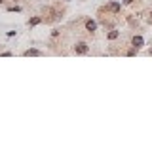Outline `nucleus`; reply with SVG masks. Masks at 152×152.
Masks as SVG:
<instances>
[{
	"instance_id": "nucleus-1",
	"label": "nucleus",
	"mask_w": 152,
	"mask_h": 152,
	"mask_svg": "<svg viewBox=\"0 0 152 152\" xmlns=\"http://www.w3.org/2000/svg\"><path fill=\"white\" fill-rule=\"evenodd\" d=\"M74 51L84 55V53H88V51H89V48H88V44H86V42H78V44L74 46Z\"/></svg>"
},
{
	"instance_id": "nucleus-2",
	"label": "nucleus",
	"mask_w": 152,
	"mask_h": 152,
	"mask_svg": "<svg viewBox=\"0 0 152 152\" xmlns=\"http://www.w3.org/2000/svg\"><path fill=\"white\" fill-rule=\"evenodd\" d=\"M143 44H145L143 36H135V38H133V48H135V50H139V48L143 46Z\"/></svg>"
},
{
	"instance_id": "nucleus-3",
	"label": "nucleus",
	"mask_w": 152,
	"mask_h": 152,
	"mask_svg": "<svg viewBox=\"0 0 152 152\" xmlns=\"http://www.w3.org/2000/svg\"><path fill=\"white\" fill-rule=\"evenodd\" d=\"M86 29H88L89 32H93V31H95V29H97V23H95V21H91V19H89V21H86Z\"/></svg>"
},
{
	"instance_id": "nucleus-4",
	"label": "nucleus",
	"mask_w": 152,
	"mask_h": 152,
	"mask_svg": "<svg viewBox=\"0 0 152 152\" xmlns=\"http://www.w3.org/2000/svg\"><path fill=\"white\" fill-rule=\"evenodd\" d=\"M36 55H40V51L34 50V48H32V50H27V51H25V57H36Z\"/></svg>"
},
{
	"instance_id": "nucleus-5",
	"label": "nucleus",
	"mask_w": 152,
	"mask_h": 152,
	"mask_svg": "<svg viewBox=\"0 0 152 152\" xmlns=\"http://www.w3.org/2000/svg\"><path fill=\"white\" fill-rule=\"evenodd\" d=\"M108 10L114 12V14H118V12H120V4H118V2H110V4H108Z\"/></svg>"
},
{
	"instance_id": "nucleus-6",
	"label": "nucleus",
	"mask_w": 152,
	"mask_h": 152,
	"mask_svg": "<svg viewBox=\"0 0 152 152\" xmlns=\"http://www.w3.org/2000/svg\"><path fill=\"white\" fill-rule=\"evenodd\" d=\"M114 38H118V31H110L108 32V40H114Z\"/></svg>"
},
{
	"instance_id": "nucleus-7",
	"label": "nucleus",
	"mask_w": 152,
	"mask_h": 152,
	"mask_svg": "<svg viewBox=\"0 0 152 152\" xmlns=\"http://www.w3.org/2000/svg\"><path fill=\"white\" fill-rule=\"evenodd\" d=\"M40 23V17H32L31 21H29V25H38Z\"/></svg>"
},
{
	"instance_id": "nucleus-8",
	"label": "nucleus",
	"mask_w": 152,
	"mask_h": 152,
	"mask_svg": "<svg viewBox=\"0 0 152 152\" xmlns=\"http://www.w3.org/2000/svg\"><path fill=\"white\" fill-rule=\"evenodd\" d=\"M122 2H124V4H131V2H133V0H122Z\"/></svg>"
},
{
	"instance_id": "nucleus-9",
	"label": "nucleus",
	"mask_w": 152,
	"mask_h": 152,
	"mask_svg": "<svg viewBox=\"0 0 152 152\" xmlns=\"http://www.w3.org/2000/svg\"><path fill=\"white\" fill-rule=\"evenodd\" d=\"M0 4H2V0H0Z\"/></svg>"
},
{
	"instance_id": "nucleus-10",
	"label": "nucleus",
	"mask_w": 152,
	"mask_h": 152,
	"mask_svg": "<svg viewBox=\"0 0 152 152\" xmlns=\"http://www.w3.org/2000/svg\"><path fill=\"white\" fill-rule=\"evenodd\" d=\"M67 2H69V0H67Z\"/></svg>"
}]
</instances>
